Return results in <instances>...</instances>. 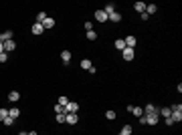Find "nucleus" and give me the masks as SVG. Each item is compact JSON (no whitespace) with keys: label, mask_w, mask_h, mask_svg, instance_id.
Masks as SVG:
<instances>
[{"label":"nucleus","mask_w":182,"mask_h":135,"mask_svg":"<svg viewBox=\"0 0 182 135\" xmlns=\"http://www.w3.org/2000/svg\"><path fill=\"white\" fill-rule=\"evenodd\" d=\"M144 121H146V125H156V123L160 121L158 111H156V113H148V115H144Z\"/></svg>","instance_id":"1"},{"label":"nucleus","mask_w":182,"mask_h":135,"mask_svg":"<svg viewBox=\"0 0 182 135\" xmlns=\"http://www.w3.org/2000/svg\"><path fill=\"white\" fill-rule=\"evenodd\" d=\"M77 111H79V103H71V101H69L67 107H65V115H67V113H77Z\"/></svg>","instance_id":"2"},{"label":"nucleus","mask_w":182,"mask_h":135,"mask_svg":"<svg viewBox=\"0 0 182 135\" xmlns=\"http://www.w3.org/2000/svg\"><path fill=\"white\" fill-rule=\"evenodd\" d=\"M77 121H79L77 113H67V115H65V123H69V125H75Z\"/></svg>","instance_id":"3"},{"label":"nucleus","mask_w":182,"mask_h":135,"mask_svg":"<svg viewBox=\"0 0 182 135\" xmlns=\"http://www.w3.org/2000/svg\"><path fill=\"white\" fill-rule=\"evenodd\" d=\"M95 20L97 22H107V14L103 10H95Z\"/></svg>","instance_id":"4"},{"label":"nucleus","mask_w":182,"mask_h":135,"mask_svg":"<svg viewBox=\"0 0 182 135\" xmlns=\"http://www.w3.org/2000/svg\"><path fill=\"white\" fill-rule=\"evenodd\" d=\"M41 24H43V28H53V26H55V18H51V16H47L45 20H43V22H41Z\"/></svg>","instance_id":"5"},{"label":"nucleus","mask_w":182,"mask_h":135,"mask_svg":"<svg viewBox=\"0 0 182 135\" xmlns=\"http://www.w3.org/2000/svg\"><path fill=\"white\" fill-rule=\"evenodd\" d=\"M122 54H124L126 61H132V59H134V48H128V46H126V48L122 50Z\"/></svg>","instance_id":"6"},{"label":"nucleus","mask_w":182,"mask_h":135,"mask_svg":"<svg viewBox=\"0 0 182 135\" xmlns=\"http://www.w3.org/2000/svg\"><path fill=\"white\" fill-rule=\"evenodd\" d=\"M2 46H4V52H10V50H14L16 48V45H14V41L10 39V41H6V43H2Z\"/></svg>","instance_id":"7"},{"label":"nucleus","mask_w":182,"mask_h":135,"mask_svg":"<svg viewBox=\"0 0 182 135\" xmlns=\"http://www.w3.org/2000/svg\"><path fill=\"white\" fill-rule=\"evenodd\" d=\"M107 20H111V22H119V20H122V14L113 10L111 14H107Z\"/></svg>","instance_id":"8"},{"label":"nucleus","mask_w":182,"mask_h":135,"mask_svg":"<svg viewBox=\"0 0 182 135\" xmlns=\"http://www.w3.org/2000/svg\"><path fill=\"white\" fill-rule=\"evenodd\" d=\"M43 32H45L43 24H41V22H35V24H33V34H43Z\"/></svg>","instance_id":"9"},{"label":"nucleus","mask_w":182,"mask_h":135,"mask_svg":"<svg viewBox=\"0 0 182 135\" xmlns=\"http://www.w3.org/2000/svg\"><path fill=\"white\" fill-rule=\"evenodd\" d=\"M124 43H126V46H128V48H134V46H136V37H126V39H124Z\"/></svg>","instance_id":"10"},{"label":"nucleus","mask_w":182,"mask_h":135,"mask_svg":"<svg viewBox=\"0 0 182 135\" xmlns=\"http://www.w3.org/2000/svg\"><path fill=\"white\" fill-rule=\"evenodd\" d=\"M128 111L134 113L136 117H142V115H144V109H142V107H128Z\"/></svg>","instance_id":"11"},{"label":"nucleus","mask_w":182,"mask_h":135,"mask_svg":"<svg viewBox=\"0 0 182 135\" xmlns=\"http://www.w3.org/2000/svg\"><path fill=\"white\" fill-rule=\"evenodd\" d=\"M156 10H158L156 4H148V6H146V14H148V16H150V14H156Z\"/></svg>","instance_id":"12"},{"label":"nucleus","mask_w":182,"mask_h":135,"mask_svg":"<svg viewBox=\"0 0 182 135\" xmlns=\"http://www.w3.org/2000/svg\"><path fill=\"white\" fill-rule=\"evenodd\" d=\"M61 61L67 65V63L71 61V52H69V50H63V52H61Z\"/></svg>","instance_id":"13"},{"label":"nucleus","mask_w":182,"mask_h":135,"mask_svg":"<svg viewBox=\"0 0 182 135\" xmlns=\"http://www.w3.org/2000/svg\"><path fill=\"white\" fill-rule=\"evenodd\" d=\"M10 39H12V32H10V30H6V32L0 34V43H6V41H10Z\"/></svg>","instance_id":"14"},{"label":"nucleus","mask_w":182,"mask_h":135,"mask_svg":"<svg viewBox=\"0 0 182 135\" xmlns=\"http://www.w3.org/2000/svg\"><path fill=\"white\" fill-rule=\"evenodd\" d=\"M134 8H136L140 14H142V12H146V2H136V4H134Z\"/></svg>","instance_id":"15"},{"label":"nucleus","mask_w":182,"mask_h":135,"mask_svg":"<svg viewBox=\"0 0 182 135\" xmlns=\"http://www.w3.org/2000/svg\"><path fill=\"white\" fill-rule=\"evenodd\" d=\"M8 99H10V101H18V99H20V93H18V91H10V93H8Z\"/></svg>","instance_id":"16"},{"label":"nucleus","mask_w":182,"mask_h":135,"mask_svg":"<svg viewBox=\"0 0 182 135\" xmlns=\"http://www.w3.org/2000/svg\"><path fill=\"white\" fill-rule=\"evenodd\" d=\"M20 115V111L16 109V107H12V109H8V117H12V119H16Z\"/></svg>","instance_id":"17"},{"label":"nucleus","mask_w":182,"mask_h":135,"mask_svg":"<svg viewBox=\"0 0 182 135\" xmlns=\"http://www.w3.org/2000/svg\"><path fill=\"white\" fill-rule=\"evenodd\" d=\"M91 67H93V65H91L89 59H83V61H81V69H87V71H89Z\"/></svg>","instance_id":"18"},{"label":"nucleus","mask_w":182,"mask_h":135,"mask_svg":"<svg viewBox=\"0 0 182 135\" xmlns=\"http://www.w3.org/2000/svg\"><path fill=\"white\" fill-rule=\"evenodd\" d=\"M119 135H132V127H130V125H124L122 131H119Z\"/></svg>","instance_id":"19"},{"label":"nucleus","mask_w":182,"mask_h":135,"mask_svg":"<svg viewBox=\"0 0 182 135\" xmlns=\"http://www.w3.org/2000/svg\"><path fill=\"white\" fill-rule=\"evenodd\" d=\"M156 111H158V109H156L154 105H150V103H148V105H146V111H144V115H148V113H156Z\"/></svg>","instance_id":"20"},{"label":"nucleus","mask_w":182,"mask_h":135,"mask_svg":"<svg viewBox=\"0 0 182 135\" xmlns=\"http://www.w3.org/2000/svg\"><path fill=\"white\" fill-rule=\"evenodd\" d=\"M115 48H117V50H124V48H126V43H124V39L115 41Z\"/></svg>","instance_id":"21"},{"label":"nucleus","mask_w":182,"mask_h":135,"mask_svg":"<svg viewBox=\"0 0 182 135\" xmlns=\"http://www.w3.org/2000/svg\"><path fill=\"white\" fill-rule=\"evenodd\" d=\"M67 103H69L67 97H59V101H57V105H61V107H67Z\"/></svg>","instance_id":"22"},{"label":"nucleus","mask_w":182,"mask_h":135,"mask_svg":"<svg viewBox=\"0 0 182 135\" xmlns=\"http://www.w3.org/2000/svg\"><path fill=\"white\" fill-rule=\"evenodd\" d=\"M55 113H57V115H65V107H61V105H55Z\"/></svg>","instance_id":"23"},{"label":"nucleus","mask_w":182,"mask_h":135,"mask_svg":"<svg viewBox=\"0 0 182 135\" xmlns=\"http://www.w3.org/2000/svg\"><path fill=\"white\" fill-rule=\"evenodd\" d=\"M8 117V109H0V121H4Z\"/></svg>","instance_id":"24"},{"label":"nucleus","mask_w":182,"mask_h":135,"mask_svg":"<svg viewBox=\"0 0 182 135\" xmlns=\"http://www.w3.org/2000/svg\"><path fill=\"white\" fill-rule=\"evenodd\" d=\"M2 123H4V125H6V127H10V125H12V123H14V119H12V117H6V119H4V121H2Z\"/></svg>","instance_id":"25"},{"label":"nucleus","mask_w":182,"mask_h":135,"mask_svg":"<svg viewBox=\"0 0 182 135\" xmlns=\"http://www.w3.org/2000/svg\"><path fill=\"white\" fill-rule=\"evenodd\" d=\"M45 18H47V14H45V12H39V14H37V22H43Z\"/></svg>","instance_id":"26"},{"label":"nucleus","mask_w":182,"mask_h":135,"mask_svg":"<svg viewBox=\"0 0 182 135\" xmlns=\"http://www.w3.org/2000/svg\"><path fill=\"white\" fill-rule=\"evenodd\" d=\"M87 39H89V41H95V39H97L95 30H89V32H87Z\"/></svg>","instance_id":"27"},{"label":"nucleus","mask_w":182,"mask_h":135,"mask_svg":"<svg viewBox=\"0 0 182 135\" xmlns=\"http://www.w3.org/2000/svg\"><path fill=\"white\" fill-rule=\"evenodd\" d=\"M105 117H107V119H111V121H113V119H115V113H113V111H107V113H105Z\"/></svg>","instance_id":"28"},{"label":"nucleus","mask_w":182,"mask_h":135,"mask_svg":"<svg viewBox=\"0 0 182 135\" xmlns=\"http://www.w3.org/2000/svg\"><path fill=\"white\" fill-rule=\"evenodd\" d=\"M8 61V54L6 52H0V63H6Z\"/></svg>","instance_id":"29"},{"label":"nucleus","mask_w":182,"mask_h":135,"mask_svg":"<svg viewBox=\"0 0 182 135\" xmlns=\"http://www.w3.org/2000/svg\"><path fill=\"white\" fill-rule=\"evenodd\" d=\"M55 119H57V123H65V115H57Z\"/></svg>","instance_id":"30"},{"label":"nucleus","mask_w":182,"mask_h":135,"mask_svg":"<svg viewBox=\"0 0 182 135\" xmlns=\"http://www.w3.org/2000/svg\"><path fill=\"white\" fill-rule=\"evenodd\" d=\"M85 30H87V32L93 30V22H85Z\"/></svg>","instance_id":"31"},{"label":"nucleus","mask_w":182,"mask_h":135,"mask_svg":"<svg viewBox=\"0 0 182 135\" xmlns=\"http://www.w3.org/2000/svg\"><path fill=\"white\" fill-rule=\"evenodd\" d=\"M0 52H4V46H2V43H0Z\"/></svg>","instance_id":"32"},{"label":"nucleus","mask_w":182,"mask_h":135,"mask_svg":"<svg viewBox=\"0 0 182 135\" xmlns=\"http://www.w3.org/2000/svg\"><path fill=\"white\" fill-rule=\"evenodd\" d=\"M26 135H39V133H35V131H31V133H26Z\"/></svg>","instance_id":"33"},{"label":"nucleus","mask_w":182,"mask_h":135,"mask_svg":"<svg viewBox=\"0 0 182 135\" xmlns=\"http://www.w3.org/2000/svg\"><path fill=\"white\" fill-rule=\"evenodd\" d=\"M18 135H26V133H24V131H22V133H18Z\"/></svg>","instance_id":"34"}]
</instances>
